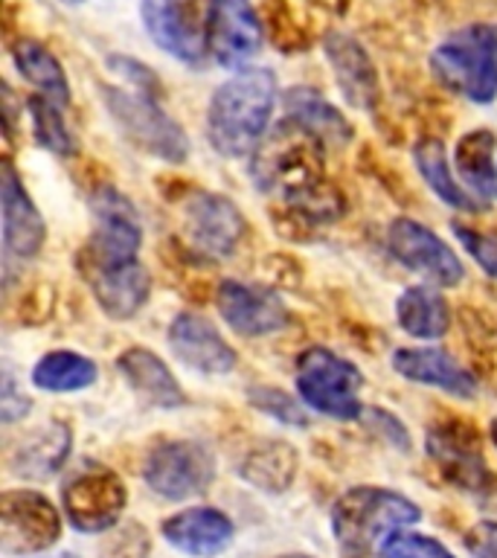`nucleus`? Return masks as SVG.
I'll return each mask as SVG.
<instances>
[{"label": "nucleus", "mask_w": 497, "mask_h": 558, "mask_svg": "<svg viewBox=\"0 0 497 558\" xmlns=\"http://www.w3.org/2000/svg\"><path fill=\"white\" fill-rule=\"evenodd\" d=\"M453 163H457L462 186L471 195H480L483 201H497V157L492 131H469L457 146Z\"/></svg>", "instance_id": "nucleus-28"}, {"label": "nucleus", "mask_w": 497, "mask_h": 558, "mask_svg": "<svg viewBox=\"0 0 497 558\" xmlns=\"http://www.w3.org/2000/svg\"><path fill=\"white\" fill-rule=\"evenodd\" d=\"M413 160H416V169L422 174V181L431 186L436 198L445 201L448 207L462 209V213H474L480 209V201L471 195L462 181L453 174L451 163H448V151H445V143L436 137H422L413 148Z\"/></svg>", "instance_id": "nucleus-27"}, {"label": "nucleus", "mask_w": 497, "mask_h": 558, "mask_svg": "<svg viewBox=\"0 0 497 558\" xmlns=\"http://www.w3.org/2000/svg\"><path fill=\"white\" fill-rule=\"evenodd\" d=\"M183 230L201 256L230 259L247 233V221L230 198L218 192L195 190L183 201Z\"/></svg>", "instance_id": "nucleus-11"}, {"label": "nucleus", "mask_w": 497, "mask_h": 558, "mask_svg": "<svg viewBox=\"0 0 497 558\" xmlns=\"http://www.w3.org/2000/svg\"><path fill=\"white\" fill-rule=\"evenodd\" d=\"M61 538L59 509L33 488H9L0 497L3 556H38Z\"/></svg>", "instance_id": "nucleus-9"}, {"label": "nucleus", "mask_w": 497, "mask_h": 558, "mask_svg": "<svg viewBox=\"0 0 497 558\" xmlns=\"http://www.w3.org/2000/svg\"><path fill=\"white\" fill-rule=\"evenodd\" d=\"M33 410V399L24 396V390H17L12 373H3V384H0V418L3 425H15Z\"/></svg>", "instance_id": "nucleus-37"}, {"label": "nucleus", "mask_w": 497, "mask_h": 558, "mask_svg": "<svg viewBox=\"0 0 497 558\" xmlns=\"http://www.w3.org/2000/svg\"><path fill=\"white\" fill-rule=\"evenodd\" d=\"M12 61H15L17 73L29 82L33 87H38V94L59 102L61 108L70 102V82L64 76V68L61 61L52 56V50H47L41 41L35 38H21V41L12 47Z\"/></svg>", "instance_id": "nucleus-29"}, {"label": "nucleus", "mask_w": 497, "mask_h": 558, "mask_svg": "<svg viewBox=\"0 0 497 558\" xmlns=\"http://www.w3.org/2000/svg\"><path fill=\"white\" fill-rule=\"evenodd\" d=\"M70 448H73V430L64 422L35 427L33 434L17 439L15 448L9 451V471L24 480H47L59 474L61 465L68 462Z\"/></svg>", "instance_id": "nucleus-23"}, {"label": "nucleus", "mask_w": 497, "mask_h": 558, "mask_svg": "<svg viewBox=\"0 0 497 558\" xmlns=\"http://www.w3.org/2000/svg\"><path fill=\"white\" fill-rule=\"evenodd\" d=\"M392 369L413 384H425L457 399L477 396V378L465 366L439 347H401L390 357Z\"/></svg>", "instance_id": "nucleus-20"}, {"label": "nucleus", "mask_w": 497, "mask_h": 558, "mask_svg": "<svg viewBox=\"0 0 497 558\" xmlns=\"http://www.w3.org/2000/svg\"><path fill=\"white\" fill-rule=\"evenodd\" d=\"M117 369L140 399L155 408L172 410L186 404V392L166 361L148 347H129L117 357Z\"/></svg>", "instance_id": "nucleus-22"}, {"label": "nucleus", "mask_w": 497, "mask_h": 558, "mask_svg": "<svg viewBox=\"0 0 497 558\" xmlns=\"http://www.w3.org/2000/svg\"><path fill=\"white\" fill-rule=\"evenodd\" d=\"M90 216H94V233L85 251L87 268L137 259L143 244V221L137 207L120 190L99 186L90 195Z\"/></svg>", "instance_id": "nucleus-8"}, {"label": "nucleus", "mask_w": 497, "mask_h": 558, "mask_svg": "<svg viewBox=\"0 0 497 558\" xmlns=\"http://www.w3.org/2000/svg\"><path fill=\"white\" fill-rule=\"evenodd\" d=\"M279 558H314V556H305V553H288V556H279Z\"/></svg>", "instance_id": "nucleus-40"}, {"label": "nucleus", "mask_w": 497, "mask_h": 558, "mask_svg": "<svg viewBox=\"0 0 497 558\" xmlns=\"http://www.w3.org/2000/svg\"><path fill=\"white\" fill-rule=\"evenodd\" d=\"M286 120L308 131L323 148H343L352 140V125L343 113L323 99L314 87H291L282 96Z\"/></svg>", "instance_id": "nucleus-24"}, {"label": "nucleus", "mask_w": 497, "mask_h": 558, "mask_svg": "<svg viewBox=\"0 0 497 558\" xmlns=\"http://www.w3.org/2000/svg\"><path fill=\"white\" fill-rule=\"evenodd\" d=\"M216 308L221 320L244 338H265L274 331H282L291 320L288 305L277 291L265 286H251L242 279H225L218 286Z\"/></svg>", "instance_id": "nucleus-15"}, {"label": "nucleus", "mask_w": 497, "mask_h": 558, "mask_svg": "<svg viewBox=\"0 0 497 558\" xmlns=\"http://www.w3.org/2000/svg\"><path fill=\"white\" fill-rule=\"evenodd\" d=\"M151 538L143 523H117L99 544V558H148Z\"/></svg>", "instance_id": "nucleus-33"}, {"label": "nucleus", "mask_w": 497, "mask_h": 558, "mask_svg": "<svg viewBox=\"0 0 497 558\" xmlns=\"http://www.w3.org/2000/svg\"><path fill=\"white\" fill-rule=\"evenodd\" d=\"M143 480L157 497L190 500L204 495L216 480V457L195 439H163L148 448Z\"/></svg>", "instance_id": "nucleus-6"}, {"label": "nucleus", "mask_w": 497, "mask_h": 558, "mask_svg": "<svg viewBox=\"0 0 497 558\" xmlns=\"http://www.w3.org/2000/svg\"><path fill=\"white\" fill-rule=\"evenodd\" d=\"M26 108H29V120H33V134L38 140V146L59 157L76 155V137H73V131L68 129V122L61 117L59 102L38 94L26 99Z\"/></svg>", "instance_id": "nucleus-31"}, {"label": "nucleus", "mask_w": 497, "mask_h": 558, "mask_svg": "<svg viewBox=\"0 0 497 558\" xmlns=\"http://www.w3.org/2000/svg\"><path fill=\"white\" fill-rule=\"evenodd\" d=\"M465 547L474 558H497V521H480L465 532Z\"/></svg>", "instance_id": "nucleus-38"}, {"label": "nucleus", "mask_w": 497, "mask_h": 558, "mask_svg": "<svg viewBox=\"0 0 497 558\" xmlns=\"http://www.w3.org/2000/svg\"><path fill=\"white\" fill-rule=\"evenodd\" d=\"M387 247L392 259L425 277L436 288H457L465 279L460 256L431 230L413 218H396L387 227Z\"/></svg>", "instance_id": "nucleus-13"}, {"label": "nucleus", "mask_w": 497, "mask_h": 558, "mask_svg": "<svg viewBox=\"0 0 497 558\" xmlns=\"http://www.w3.org/2000/svg\"><path fill=\"white\" fill-rule=\"evenodd\" d=\"M296 469H300V457H296L294 445L282 442V439H265V442L253 445L239 460V477L268 495L288 492L296 480Z\"/></svg>", "instance_id": "nucleus-25"}, {"label": "nucleus", "mask_w": 497, "mask_h": 558, "mask_svg": "<svg viewBox=\"0 0 497 558\" xmlns=\"http://www.w3.org/2000/svg\"><path fill=\"white\" fill-rule=\"evenodd\" d=\"M279 85L268 68H242L216 87L207 105L209 146L221 157H247L262 146Z\"/></svg>", "instance_id": "nucleus-1"}, {"label": "nucleus", "mask_w": 497, "mask_h": 558, "mask_svg": "<svg viewBox=\"0 0 497 558\" xmlns=\"http://www.w3.org/2000/svg\"><path fill=\"white\" fill-rule=\"evenodd\" d=\"M61 3H68V7H78V3H85V0H61Z\"/></svg>", "instance_id": "nucleus-41"}, {"label": "nucleus", "mask_w": 497, "mask_h": 558, "mask_svg": "<svg viewBox=\"0 0 497 558\" xmlns=\"http://www.w3.org/2000/svg\"><path fill=\"white\" fill-rule=\"evenodd\" d=\"M431 70L451 94L488 105L497 96V29L469 24L436 44Z\"/></svg>", "instance_id": "nucleus-4"}, {"label": "nucleus", "mask_w": 497, "mask_h": 558, "mask_svg": "<svg viewBox=\"0 0 497 558\" xmlns=\"http://www.w3.org/2000/svg\"><path fill=\"white\" fill-rule=\"evenodd\" d=\"M453 235H457V242L462 244V251L469 253L471 259L477 262L480 270L486 274V277L497 279V239L495 235H486L474 230V227H465L460 221H453Z\"/></svg>", "instance_id": "nucleus-35"}, {"label": "nucleus", "mask_w": 497, "mask_h": 558, "mask_svg": "<svg viewBox=\"0 0 497 558\" xmlns=\"http://www.w3.org/2000/svg\"><path fill=\"white\" fill-rule=\"evenodd\" d=\"M488 439H492V445L497 448V416L488 422Z\"/></svg>", "instance_id": "nucleus-39"}, {"label": "nucleus", "mask_w": 497, "mask_h": 558, "mask_svg": "<svg viewBox=\"0 0 497 558\" xmlns=\"http://www.w3.org/2000/svg\"><path fill=\"white\" fill-rule=\"evenodd\" d=\"M422 518L410 497L384 486H355L331 504V535L343 558H369L392 532Z\"/></svg>", "instance_id": "nucleus-2"}, {"label": "nucleus", "mask_w": 497, "mask_h": 558, "mask_svg": "<svg viewBox=\"0 0 497 558\" xmlns=\"http://www.w3.org/2000/svg\"><path fill=\"white\" fill-rule=\"evenodd\" d=\"M87 286L94 291L96 305L111 320H131L143 312L151 296V274L146 265L122 262V265H96L87 268Z\"/></svg>", "instance_id": "nucleus-19"}, {"label": "nucleus", "mask_w": 497, "mask_h": 558, "mask_svg": "<svg viewBox=\"0 0 497 558\" xmlns=\"http://www.w3.org/2000/svg\"><path fill=\"white\" fill-rule=\"evenodd\" d=\"M99 369L90 357L70 352V349H56L38 357L33 366V384L44 392H76L96 384Z\"/></svg>", "instance_id": "nucleus-30"}, {"label": "nucleus", "mask_w": 497, "mask_h": 558, "mask_svg": "<svg viewBox=\"0 0 497 558\" xmlns=\"http://www.w3.org/2000/svg\"><path fill=\"white\" fill-rule=\"evenodd\" d=\"M425 448L445 483H451L469 495L492 492V474H488L486 460H483L480 436L474 434L471 425L436 422V425L427 427Z\"/></svg>", "instance_id": "nucleus-12"}, {"label": "nucleus", "mask_w": 497, "mask_h": 558, "mask_svg": "<svg viewBox=\"0 0 497 558\" xmlns=\"http://www.w3.org/2000/svg\"><path fill=\"white\" fill-rule=\"evenodd\" d=\"M209 0H143V21L151 41L183 64H201L207 47Z\"/></svg>", "instance_id": "nucleus-10"}, {"label": "nucleus", "mask_w": 497, "mask_h": 558, "mask_svg": "<svg viewBox=\"0 0 497 558\" xmlns=\"http://www.w3.org/2000/svg\"><path fill=\"white\" fill-rule=\"evenodd\" d=\"M361 418H364L366 425L373 427L375 434L381 436L384 442L392 445V448H399V451H410L408 427L401 425L399 418L392 416V413H387V410L381 408H364Z\"/></svg>", "instance_id": "nucleus-36"}, {"label": "nucleus", "mask_w": 497, "mask_h": 558, "mask_svg": "<svg viewBox=\"0 0 497 558\" xmlns=\"http://www.w3.org/2000/svg\"><path fill=\"white\" fill-rule=\"evenodd\" d=\"M61 506L73 530L96 535L120 523L129 506V492L117 471L99 462H85L61 488Z\"/></svg>", "instance_id": "nucleus-7"}, {"label": "nucleus", "mask_w": 497, "mask_h": 558, "mask_svg": "<svg viewBox=\"0 0 497 558\" xmlns=\"http://www.w3.org/2000/svg\"><path fill=\"white\" fill-rule=\"evenodd\" d=\"M169 349L183 366L201 375H227L239 361L225 335L195 312L174 314L169 323Z\"/></svg>", "instance_id": "nucleus-16"}, {"label": "nucleus", "mask_w": 497, "mask_h": 558, "mask_svg": "<svg viewBox=\"0 0 497 558\" xmlns=\"http://www.w3.org/2000/svg\"><path fill=\"white\" fill-rule=\"evenodd\" d=\"M381 558H457L443 541L422 535V532H392L378 549Z\"/></svg>", "instance_id": "nucleus-34"}, {"label": "nucleus", "mask_w": 497, "mask_h": 558, "mask_svg": "<svg viewBox=\"0 0 497 558\" xmlns=\"http://www.w3.org/2000/svg\"><path fill=\"white\" fill-rule=\"evenodd\" d=\"M364 375L349 357L326 347H308L296 357V396L320 416L355 422L364 413L361 404Z\"/></svg>", "instance_id": "nucleus-5"}, {"label": "nucleus", "mask_w": 497, "mask_h": 558, "mask_svg": "<svg viewBox=\"0 0 497 558\" xmlns=\"http://www.w3.org/2000/svg\"><path fill=\"white\" fill-rule=\"evenodd\" d=\"M323 52L329 59L343 99L357 111H373L381 96V85L364 44L347 33H329L323 41Z\"/></svg>", "instance_id": "nucleus-18"}, {"label": "nucleus", "mask_w": 497, "mask_h": 558, "mask_svg": "<svg viewBox=\"0 0 497 558\" xmlns=\"http://www.w3.org/2000/svg\"><path fill=\"white\" fill-rule=\"evenodd\" d=\"M52 558H78V556H73V553H61V556H52Z\"/></svg>", "instance_id": "nucleus-42"}, {"label": "nucleus", "mask_w": 497, "mask_h": 558, "mask_svg": "<svg viewBox=\"0 0 497 558\" xmlns=\"http://www.w3.org/2000/svg\"><path fill=\"white\" fill-rule=\"evenodd\" d=\"M120 73L131 76V87L102 85V99L122 137L157 160L183 163L190 157V140L157 102L155 78L148 68H140V73H129V70H120Z\"/></svg>", "instance_id": "nucleus-3"}, {"label": "nucleus", "mask_w": 497, "mask_h": 558, "mask_svg": "<svg viewBox=\"0 0 497 558\" xmlns=\"http://www.w3.org/2000/svg\"><path fill=\"white\" fill-rule=\"evenodd\" d=\"M163 538L186 556L213 558L233 544L235 526L216 506H190L160 523Z\"/></svg>", "instance_id": "nucleus-21"}, {"label": "nucleus", "mask_w": 497, "mask_h": 558, "mask_svg": "<svg viewBox=\"0 0 497 558\" xmlns=\"http://www.w3.org/2000/svg\"><path fill=\"white\" fill-rule=\"evenodd\" d=\"M396 323L410 338L436 340L451 329V305L436 288H404L396 300Z\"/></svg>", "instance_id": "nucleus-26"}, {"label": "nucleus", "mask_w": 497, "mask_h": 558, "mask_svg": "<svg viewBox=\"0 0 497 558\" xmlns=\"http://www.w3.org/2000/svg\"><path fill=\"white\" fill-rule=\"evenodd\" d=\"M209 56L227 70H242L262 47V17L251 0H209Z\"/></svg>", "instance_id": "nucleus-14"}, {"label": "nucleus", "mask_w": 497, "mask_h": 558, "mask_svg": "<svg viewBox=\"0 0 497 558\" xmlns=\"http://www.w3.org/2000/svg\"><path fill=\"white\" fill-rule=\"evenodd\" d=\"M247 401H251V408H256L265 416L277 418L282 425L308 427V413L303 410V399H294V396H288L279 387H270V384L251 387L247 390Z\"/></svg>", "instance_id": "nucleus-32"}, {"label": "nucleus", "mask_w": 497, "mask_h": 558, "mask_svg": "<svg viewBox=\"0 0 497 558\" xmlns=\"http://www.w3.org/2000/svg\"><path fill=\"white\" fill-rule=\"evenodd\" d=\"M0 216H3V251L12 259H33L44 247L47 225L24 190V183L9 163L0 174Z\"/></svg>", "instance_id": "nucleus-17"}]
</instances>
